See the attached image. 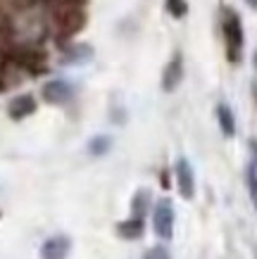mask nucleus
<instances>
[{"label": "nucleus", "mask_w": 257, "mask_h": 259, "mask_svg": "<svg viewBox=\"0 0 257 259\" xmlns=\"http://www.w3.org/2000/svg\"><path fill=\"white\" fill-rule=\"evenodd\" d=\"M109 148H112V138H109V136H95V138L88 141V152H91L93 157L105 155Z\"/></svg>", "instance_id": "nucleus-10"}, {"label": "nucleus", "mask_w": 257, "mask_h": 259, "mask_svg": "<svg viewBox=\"0 0 257 259\" xmlns=\"http://www.w3.org/2000/svg\"><path fill=\"white\" fill-rule=\"evenodd\" d=\"M117 233L122 238H126V240H136V238L143 233V221L133 217V219L124 221V224H119V226H117Z\"/></svg>", "instance_id": "nucleus-9"}, {"label": "nucleus", "mask_w": 257, "mask_h": 259, "mask_svg": "<svg viewBox=\"0 0 257 259\" xmlns=\"http://www.w3.org/2000/svg\"><path fill=\"white\" fill-rule=\"evenodd\" d=\"M71 250V240L67 236H53L48 238L41 247V259H67Z\"/></svg>", "instance_id": "nucleus-6"}, {"label": "nucleus", "mask_w": 257, "mask_h": 259, "mask_svg": "<svg viewBox=\"0 0 257 259\" xmlns=\"http://www.w3.org/2000/svg\"><path fill=\"white\" fill-rule=\"evenodd\" d=\"M250 148H252V152H255V157H257V141L250 143Z\"/></svg>", "instance_id": "nucleus-16"}, {"label": "nucleus", "mask_w": 257, "mask_h": 259, "mask_svg": "<svg viewBox=\"0 0 257 259\" xmlns=\"http://www.w3.org/2000/svg\"><path fill=\"white\" fill-rule=\"evenodd\" d=\"M183 81V60H181V53L169 60V64L164 67V74H162V91L171 93V91H176L179 83Z\"/></svg>", "instance_id": "nucleus-5"}, {"label": "nucleus", "mask_w": 257, "mask_h": 259, "mask_svg": "<svg viewBox=\"0 0 257 259\" xmlns=\"http://www.w3.org/2000/svg\"><path fill=\"white\" fill-rule=\"evenodd\" d=\"M143 259H169V252L164 250L162 245H157V247H150Z\"/></svg>", "instance_id": "nucleus-14"}, {"label": "nucleus", "mask_w": 257, "mask_h": 259, "mask_svg": "<svg viewBox=\"0 0 257 259\" xmlns=\"http://www.w3.org/2000/svg\"><path fill=\"white\" fill-rule=\"evenodd\" d=\"M174 207L169 200H160L155 204V212H153V228H155V236L160 240H171L174 236Z\"/></svg>", "instance_id": "nucleus-2"}, {"label": "nucleus", "mask_w": 257, "mask_h": 259, "mask_svg": "<svg viewBox=\"0 0 257 259\" xmlns=\"http://www.w3.org/2000/svg\"><path fill=\"white\" fill-rule=\"evenodd\" d=\"M8 112H10V117L19 121V119L29 117V114H33V112H36V100H33L31 95H17L15 100L10 102Z\"/></svg>", "instance_id": "nucleus-7"}, {"label": "nucleus", "mask_w": 257, "mask_h": 259, "mask_svg": "<svg viewBox=\"0 0 257 259\" xmlns=\"http://www.w3.org/2000/svg\"><path fill=\"white\" fill-rule=\"evenodd\" d=\"M71 95H74V88L62 79L48 81L43 86V100L50 102V105H64V102L71 100Z\"/></svg>", "instance_id": "nucleus-4"}, {"label": "nucleus", "mask_w": 257, "mask_h": 259, "mask_svg": "<svg viewBox=\"0 0 257 259\" xmlns=\"http://www.w3.org/2000/svg\"><path fill=\"white\" fill-rule=\"evenodd\" d=\"M217 121H219V128H222V134L226 138H234L236 136V117L231 107L226 105V102H219L217 105Z\"/></svg>", "instance_id": "nucleus-8"}, {"label": "nucleus", "mask_w": 257, "mask_h": 259, "mask_svg": "<svg viewBox=\"0 0 257 259\" xmlns=\"http://www.w3.org/2000/svg\"><path fill=\"white\" fill-rule=\"evenodd\" d=\"M224 40H226V55H229V62H238L241 60V50H243V24L241 17L236 15L234 10H226L224 15Z\"/></svg>", "instance_id": "nucleus-1"}, {"label": "nucleus", "mask_w": 257, "mask_h": 259, "mask_svg": "<svg viewBox=\"0 0 257 259\" xmlns=\"http://www.w3.org/2000/svg\"><path fill=\"white\" fill-rule=\"evenodd\" d=\"M174 176H176V188H179L181 197L193 200L195 197V174L186 157H179V162L174 166Z\"/></svg>", "instance_id": "nucleus-3"}, {"label": "nucleus", "mask_w": 257, "mask_h": 259, "mask_svg": "<svg viewBox=\"0 0 257 259\" xmlns=\"http://www.w3.org/2000/svg\"><path fill=\"white\" fill-rule=\"evenodd\" d=\"M245 3H248V5H250L252 10H257V0H245Z\"/></svg>", "instance_id": "nucleus-15"}, {"label": "nucleus", "mask_w": 257, "mask_h": 259, "mask_svg": "<svg viewBox=\"0 0 257 259\" xmlns=\"http://www.w3.org/2000/svg\"><path fill=\"white\" fill-rule=\"evenodd\" d=\"M167 12H169L171 17H176V19L186 17V12H188L186 0H167Z\"/></svg>", "instance_id": "nucleus-13"}, {"label": "nucleus", "mask_w": 257, "mask_h": 259, "mask_svg": "<svg viewBox=\"0 0 257 259\" xmlns=\"http://www.w3.org/2000/svg\"><path fill=\"white\" fill-rule=\"evenodd\" d=\"M245 183H248V193H250V200H252V207L257 209V169L255 166H248Z\"/></svg>", "instance_id": "nucleus-12"}, {"label": "nucleus", "mask_w": 257, "mask_h": 259, "mask_svg": "<svg viewBox=\"0 0 257 259\" xmlns=\"http://www.w3.org/2000/svg\"><path fill=\"white\" fill-rule=\"evenodd\" d=\"M148 200H150V190H138L136 193V197H133V217L136 219H143V214H145V207H148Z\"/></svg>", "instance_id": "nucleus-11"}, {"label": "nucleus", "mask_w": 257, "mask_h": 259, "mask_svg": "<svg viewBox=\"0 0 257 259\" xmlns=\"http://www.w3.org/2000/svg\"><path fill=\"white\" fill-rule=\"evenodd\" d=\"M255 67H257V53H255Z\"/></svg>", "instance_id": "nucleus-17"}]
</instances>
